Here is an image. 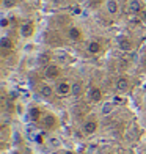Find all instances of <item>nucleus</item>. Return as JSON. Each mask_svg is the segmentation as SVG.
<instances>
[{"label": "nucleus", "instance_id": "4468645a", "mask_svg": "<svg viewBox=\"0 0 146 154\" xmlns=\"http://www.w3.org/2000/svg\"><path fill=\"white\" fill-rule=\"evenodd\" d=\"M0 47H2V51L10 52L14 49V43H13V39L10 36H2L0 38Z\"/></svg>", "mask_w": 146, "mask_h": 154}, {"label": "nucleus", "instance_id": "5701e85b", "mask_svg": "<svg viewBox=\"0 0 146 154\" xmlns=\"http://www.w3.org/2000/svg\"><path fill=\"white\" fill-rule=\"evenodd\" d=\"M72 13H74V14H80V13H82V8H80L79 5H75L74 8H72Z\"/></svg>", "mask_w": 146, "mask_h": 154}, {"label": "nucleus", "instance_id": "7ed1b4c3", "mask_svg": "<svg viewBox=\"0 0 146 154\" xmlns=\"http://www.w3.org/2000/svg\"><path fill=\"white\" fill-rule=\"evenodd\" d=\"M55 94L60 97H66L71 94V83L68 80H58L55 83Z\"/></svg>", "mask_w": 146, "mask_h": 154}, {"label": "nucleus", "instance_id": "393cba45", "mask_svg": "<svg viewBox=\"0 0 146 154\" xmlns=\"http://www.w3.org/2000/svg\"><path fill=\"white\" fill-rule=\"evenodd\" d=\"M61 154H75V152H74V151H71V149H65Z\"/></svg>", "mask_w": 146, "mask_h": 154}, {"label": "nucleus", "instance_id": "6ab92c4d", "mask_svg": "<svg viewBox=\"0 0 146 154\" xmlns=\"http://www.w3.org/2000/svg\"><path fill=\"white\" fill-rule=\"evenodd\" d=\"M2 6L5 10H11L16 6V0H2Z\"/></svg>", "mask_w": 146, "mask_h": 154}, {"label": "nucleus", "instance_id": "2eb2a0df", "mask_svg": "<svg viewBox=\"0 0 146 154\" xmlns=\"http://www.w3.org/2000/svg\"><path fill=\"white\" fill-rule=\"evenodd\" d=\"M68 36L71 41H75V43H79L82 39V30L79 27H71V29L68 30Z\"/></svg>", "mask_w": 146, "mask_h": 154}, {"label": "nucleus", "instance_id": "9b49d317", "mask_svg": "<svg viewBox=\"0 0 146 154\" xmlns=\"http://www.w3.org/2000/svg\"><path fill=\"white\" fill-rule=\"evenodd\" d=\"M118 47H120V51H123V52H132L134 51V43H132L129 38H120L118 39Z\"/></svg>", "mask_w": 146, "mask_h": 154}, {"label": "nucleus", "instance_id": "1a4fd4ad", "mask_svg": "<svg viewBox=\"0 0 146 154\" xmlns=\"http://www.w3.org/2000/svg\"><path fill=\"white\" fill-rule=\"evenodd\" d=\"M105 11L110 16H116L120 13V2L118 0H105Z\"/></svg>", "mask_w": 146, "mask_h": 154}, {"label": "nucleus", "instance_id": "412c9836", "mask_svg": "<svg viewBox=\"0 0 146 154\" xmlns=\"http://www.w3.org/2000/svg\"><path fill=\"white\" fill-rule=\"evenodd\" d=\"M49 145H50L52 148H58V146H60V140L55 138V137H52V138H49Z\"/></svg>", "mask_w": 146, "mask_h": 154}, {"label": "nucleus", "instance_id": "423d86ee", "mask_svg": "<svg viewBox=\"0 0 146 154\" xmlns=\"http://www.w3.org/2000/svg\"><path fill=\"white\" fill-rule=\"evenodd\" d=\"M33 33H35V25L30 22V20H27V22H24V24H20V27H19V35L22 38H32L33 36Z\"/></svg>", "mask_w": 146, "mask_h": 154}, {"label": "nucleus", "instance_id": "dca6fc26", "mask_svg": "<svg viewBox=\"0 0 146 154\" xmlns=\"http://www.w3.org/2000/svg\"><path fill=\"white\" fill-rule=\"evenodd\" d=\"M29 116H30V120L33 123H38L41 121V118H43V113H41V109L39 107H32L29 110Z\"/></svg>", "mask_w": 146, "mask_h": 154}, {"label": "nucleus", "instance_id": "c85d7f7f", "mask_svg": "<svg viewBox=\"0 0 146 154\" xmlns=\"http://www.w3.org/2000/svg\"><path fill=\"white\" fill-rule=\"evenodd\" d=\"M66 2H72V0H66Z\"/></svg>", "mask_w": 146, "mask_h": 154}, {"label": "nucleus", "instance_id": "f8f14e48", "mask_svg": "<svg viewBox=\"0 0 146 154\" xmlns=\"http://www.w3.org/2000/svg\"><path fill=\"white\" fill-rule=\"evenodd\" d=\"M101 51H102V46H101V43L99 41H90V43L87 44V52L88 54H91V55H97V54H101Z\"/></svg>", "mask_w": 146, "mask_h": 154}, {"label": "nucleus", "instance_id": "cd10ccee", "mask_svg": "<svg viewBox=\"0 0 146 154\" xmlns=\"http://www.w3.org/2000/svg\"><path fill=\"white\" fill-rule=\"evenodd\" d=\"M104 154H112V152H104Z\"/></svg>", "mask_w": 146, "mask_h": 154}, {"label": "nucleus", "instance_id": "f257e3e1", "mask_svg": "<svg viewBox=\"0 0 146 154\" xmlns=\"http://www.w3.org/2000/svg\"><path fill=\"white\" fill-rule=\"evenodd\" d=\"M39 123L43 124V128L47 129V131H53V129L58 128V120H57V116L52 115V113H44Z\"/></svg>", "mask_w": 146, "mask_h": 154}, {"label": "nucleus", "instance_id": "20e7f679", "mask_svg": "<svg viewBox=\"0 0 146 154\" xmlns=\"http://www.w3.org/2000/svg\"><path fill=\"white\" fill-rule=\"evenodd\" d=\"M97 129H99V124H97L96 120H87V121H83L82 124V132H83V135H94Z\"/></svg>", "mask_w": 146, "mask_h": 154}, {"label": "nucleus", "instance_id": "6e6552de", "mask_svg": "<svg viewBox=\"0 0 146 154\" xmlns=\"http://www.w3.org/2000/svg\"><path fill=\"white\" fill-rule=\"evenodd\" d=\"M102 97H104V93H102V90L99 87H91L88 90V99L97 104V102H101L102 101Z\"/></svg>", "mask_w": 146, "mask_h": 154}, {"label": "nucleus", "instance_id": "bb28decb", "mask_svg": "<svg viewBox=\"0 0 146 154\" xmlns=\"http://www.w3.org/2000/svg\"><path fill=\"white\" fill-rule=\"evenodd\" d=\"M144 121H146V112H144Z\"/></svg>", "mask_w": 146, "mask_h": 154}, {"label": "nucleus", "instance_id": "f03ea898", "mask_svg": "<svg viewBox=\"0 0 146 154\" xmlns=\"http://www.w3.org/2000/svg\"><path fill=\"white\" fill-rule=\"evenodd\" d=\"M44 75L49 80H57L61 75V68L58 65H55V63H50V65H47L44 68Z\"/></svg>", "mask_w": 146, "mask_h": 154}, {"label": "nucleus", "instance_id": "9d476101", "mask_svg": "<svg viewBox=\"0 0 146 154\" xmlns=\"http://www.w3.org/2000/svg\"><path fill=\"white\" fill-rule=\"evenodd\" d=\"M39 94L44 97V99H50V97L55 94V87L49 85V83H41L39 87Z\"/></svg>", "mask_w": 146, "mask_h": 154}, {"label": "nucleus", "instance_id": "a878e982", "mask_svg": "<svg viewBox=\"0 0 146 154\" xmlns=\"http://www.w3.org/2000/svg\"><path fill=\"white\" fill-rule=\"evenodd\" d=\"M11 154H20V152H19V151H17V149H16V151H13V152H11Z\"/></svg>", "mask_w": 146, "mask_h": 154}, {"label": "nucleus", "instance_id": "39448f33", "mask_svg": "<svg viewBox=\"0 0 146 154\" xmlns=\"http://www.w3.org/2000/svg\"><path fill=\"white\" fill-rule=\"evenodd\" d=\"M115 88L118 93H127L129 88H130V82L126 75H120L115 82Z\"/></svg>", "mask_w": 146, "mask_h": 154}, {"label": "nucleus", "instance_id": "f3484780", "mask_svg": "<svg viewBox=\"0 0 146 154\" xmlns=\"http://www.w3.org/2000/svg\"><path fill=\"white\" fill-rule=\"evenodd\" d=\"M113 107H115V102H104L102 107H101V115L102 116H107L113 112Z\"/></svg>", "mask_w": 146, "mask_h": 154}, {"label": "nucleus", "instance_id": "4be33fe9", "mask_svg": "<svg viewBox=\"0 0 146 154\" xmlns=\"http://www.w3.org/2000/svg\"><path fill=\"white\" fill-rule=\"evenodd\" d=\"M0 25H2V29H6V27L10 25V20L6 19V17H3V19H2V24H0Z\"/></svg>", "mask_w": 146, "mask_h": 154}, {"label": "nucleus", "instance_id": "ddd939ff", "mask_svg": "<svg viewBox=\"0 0 146 154\" xmlns=\"http://www.w3.org/2000/svg\"><path fill=\"white\" fill-rule=\"evenodd\" d=\"M83 94V83L79 82V80H75L71 83V96L74 97H80Z\"/></svg>", "mask_w": 146, "mask_h": 154}, {"label": "nucleus", "instance_id": "aec40b11", "mask_svg": "<svg viewBox=\"0 0 146 154\" xmlns=\"http://www.w3.org/2000/svg\"><path fill=\"white\" fill-rule=\"evenodd\" d=\"M49 60H50V55H49V54H43V55H41V57H39V65H44V66H47V65H50V61H49Z\"/></svg>", "mask_w": 146, "mask_h": 154}, {"label": "nucleus", "instance_id": "b1692460", "mask_svg": "<svg viewBox=\"0 0 146 154\" xmlns=\"http://www.w3.org/2000/svg\"><path fill=\"white\" fill-rule=\"evenodd\" d=\"M140 16H141V17H140V19H141V22L146 25V10H143V13H141Z\"/></svg>", "mask_w": 146, "mask_h": 154}, {"label": "nucleus", "instance_id": "0eeeda50", "mask_svg": "<svg viewBox=\"0 0 146 154\" xmlns=\"http://www.w3.org/2000/svg\"><path fill=\"white\" fill-rule=\"evenodd\" d=\"M127 10L130 14H134V16H138V14H141L143 13V2L141 0H129V3H127Z\"/></svg>", "mask_w": 146, "mask_h": 154}, {"label": "nucleus", "instance_id": "a211bd4d", "mask_svg": "<svg viewBox=\"0 0 146 154\" xmlns=\"http://www.w3.org/2000/svg\"><path fill=\"white\" fill-rule=\"evenodd\" d=\"M102 3V0H87V6L90 10H96V8H99Z\"/></svg>", "mask_w": 146, "mask_h": 154}]
</instances>
